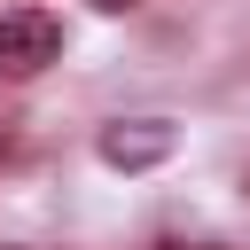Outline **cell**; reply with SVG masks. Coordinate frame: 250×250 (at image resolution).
Listing matches in <instances>:
<instances>
[{
    "label": "cell",
    "instance_id": "cell-1",
    "mask_svg": "<svg viewBox=\"0 0 250 250\" xmlns=\"http://www.w3.org/2000/svg\"><path fill=\"white\" fill-rule=\"evenodd\" d=\"M55 55H62V23H55L47 8L0 16V78H31V70H47Z\"/></svg>",
    "mask_w": 250,
    "mask_h": 250
},
{
    "label": "cell",
    "instance_id": "cell-2",
    "mask_svg": "<svg viewBox=\"0 0 250 250\" xmlns=\"http://www.w3.org/2000/svg\"><path fill=\"white\" fill-rule=\"evenodd\" d=\"M172 148H180V133H172L164 117H133V125H109V133H102V164H117V172L164 164Z\"/></svg>",
    "mask_w": 250,
    "mask_h": 250
},
{
    "label": "cell",
    "instance_id": "cell-3",
    "mask_svg": "<svg viewBox=\"0 0 250 250\" xmlns=\"http://www.w3.org/2000/svg\"><path fill=\"white\" fill-rule=\"evenodd\" d=\"M94 8H109V16H117V8H133V0H94Z\"/></svg>",
    "mask_w": 250,
    "mask_h": 250
},
{
    "label": "cell",
    "instance_id": "cell-4",
    "mask_svg": "<svg viewBox=\"0 0 250 250\" xmlns=\"http://www.w3.org/2000/svg\"><path fill=\"white\" fill-rule=\"evenodd\" d=\"M242 195H250V164H242Z\"/></svg>",
    "mask_w": 250,
    "mask_h": 250
},
{
    "label": "cell",
    "instance_id": "cell-5",
    "mask_svg": "<svg viewBox=\"0 0 250 250\" xmlns=\"http://www.w3.org/2000/svg\"><path fill=\"white\" fill-rule=\"evenodd\" d=\"M172 250H180V242H172Z\"/></svg>",
    "mask_w": 250,
    "mask_h": 250
}]
</instances>
